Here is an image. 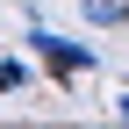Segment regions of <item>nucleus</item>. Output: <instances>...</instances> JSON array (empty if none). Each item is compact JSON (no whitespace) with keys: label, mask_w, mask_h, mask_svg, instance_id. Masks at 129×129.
Returning a JSON list of instances; mask_svg holds the SVG:
<instances>
[{"label":"nucleus","mask_w":129,"mask_h":129,"mask_svg":"<svg viewBox=\"0 0 129 129\" xmlns=\"http://www.w3.org/2000/svg\"><path fill=\"white\" fill-rule=\"evenodd\" d=\"M22 79H29L22 64H14V57H0V93H14V86H22Z\"/></svg>","instance_id":"obj_3"},{"label":"nucleus","mask_w":129,"mask_h":129,"mask_svg":"<svg viewBox=\"0 0 129 129\" xmlns=\"http://www.w3.org/2000/svg\"><path fill=\"white\" fill-rule=\"evenodd\" d=\"M86 22H101V29L129 22V0H86Z\"/></svg>","instance_id":"obj_2"},{"label":"nucleus","mask_w":129,"mask_h":129,"mask_svg":"<svg viewBox=\"0 0 129 129\" xmlns=\"http://www.w3.org/2000/svg\"><path fill=\"white\" fill-rule=\"evenodd\" d=\"M29 43H36V57L57 64V72H86V64H93L86 43H64V36H50V29H29Z\"/></svg>","instance_id":"obj_1"}]
</instances>
